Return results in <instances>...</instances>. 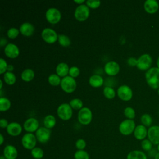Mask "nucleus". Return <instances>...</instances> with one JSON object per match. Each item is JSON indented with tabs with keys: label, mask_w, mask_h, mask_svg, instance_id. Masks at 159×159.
<instances>
[{
	"label": "nucleus",
	"mask_w": 159,
	"mask_h": 159,
	"mask_svg": "<svg viewBox=\"0 0 159 159\" xmlns=\"http://www.w3.org/2000/svg\"><path fill=\"white\" fill-rule=\"evenodd\" d=\"M0 82H1V84H0V88L1 89L2 88V80H0Z\"/></svg>",
	"instance_id": "864d4df0"
},
{
	"label": "nucleus",
	"mask_w": 159,
	"mask_h": 159,
	"mask_svg": "<svg viewBox=\"0 0 159 159\" xmlns=\"http://www.w3.org/2000/svg\"><path fill=\"white\" fill-rule=\"evenodd\" d=\"M157 67L159 68V57H158V58L157 60Z\"/></svg>",
	"instance_id": "603ef678"
},
{
	"label": "nucleus",
	"mask_w": 159,
	"mask_h": 159,
	"mask_svg": "<svg viewBox=\"0 0 159 159\" xmlns=\"http://www.w3.org/2000/svg\"><path fill=\"white\" fill-rule=\"evenodd\" d=\"M148 139L153 145L159 144V125H152L148 129Z\"/></svg>",
	"instance_id": "9b49d317"
},
{
	"label": "nucleus",
	"mask_w": 159,
	"mask_h": 159,
	"mask_svg": "<svg viewBox=\"0 0 159 159\" xmlns=\"http://www.w3.org/2000/svg\"><path fill=\"white\" fill-rule=\"evenodd\" d=\"M86 4L89 7L91 8H96L100 5L101 1L96 0H88L86 1Z\"/></svg>",
	"instance_id": "a19ab883"
},
{
	"label": "nucleus",
	"mask_w": 159,
	"mask_h": 159,
	"mask_svg": "<svg viewBox=\"0 0 159 159\" xmlns=\"http://www.w3.org/2000/svg\"><path fill=\"white\" fill-rule=\"evenodd\" d=\"M69 70L68 65L63 62L60 63L56 68L57 73L59 76H66L68 73H69Z\"/></svg>",
	"instance_id": "5701e85b"
},
{
	"label": "nucleus",
	"mask_w": 159,
	"mask_h": 159,
	"mask_svg": "<svg viewBox=\"0 0 159 159\" xmlns=\"http://www.w3.org/2000/svg\"><path fill=\"white\" fill-rule=\"evenodd\" d=\"M148 129L142 124L138 125L135 127L134 131V135L136 139L139 140H143L147 137Z\"/></svg>",
	"instance_id": "dca6fc26"
},
{
	"label": "nucleus",
	"mask_w": 159,
	"mask_h": 159,
	"mask_svg": "<svg viewBox=\"0 0 159 159\" xmlns=\"http://www.w3.org/2000/svg\"><path fill=\"white\" fill-rule=\"evenodd\" d=\"M78 121L83 125H88L92 119V112L88 107H83L78 112Z\"/></svg>",
	"instance_id": "0eeeda50"
},
{
	"label": "nucleus",
	"mask_w": 159,
	"mask_h": 159,
	"mask_svg": "<svg viewBox=\"0 0 159 159\" xmlns=\"http://www.w3.org/2000/svg\"><path fill=\"white\" fill-rule=\"evenodd\" d=\"M0 138H1V142H0V144L2 145L3 143V142H4V137H3V135L1 134H0Z\"/></svg>",
	"instance_id": "09e8293b"
},
{
	"label": "nucleus",
	"mask_w": 159,
	"mask_h": 159,
	"mask_svg": "<svg viewBox=\"0 0 159 159\" xmlns=\"http://www.w3.org/2000/svg\"><path fill=\"white\" fill-rule=\"evenodd\" d=\"M31 155L35 159H42L43 157V150L40 147H35L31 150Z\"/></svg>",
	"instance_id": "bb28decb"
},
{
	"label": "nucleus",
	"mask_w": 159,
	"mask_h": 159,
	"mask_svg": "<svg viewBox=\"0 0 159 159\" xmlns=\"http://www.w3.org/2000/svg\"><path fill=\"white\" fill-rule=\"evenodd\" d=\"M60 85L63 91L66 93H71L75 91L76 86V83L73 77L66 76L61 79Z\"/></svg>",
	"instance_id": "20e7f679"
},
{
	"label": "nucleus",
	"mask_w": 159,
	"mask_h": 159,
	"mask_svg": "<svg viewBox=\"0 0 159 159\" xmlns=\"http://www.w3.org/2000/svg\"><path fill=\"white\" fill-rule=\"evenodd\" d=\"M80 74V69L76 66H72L69 70V75L71 77H76Z\"/></svg>",
	"instance_id": "ea45409f"
},
{
	"label": "nucleus",
	"mask_w": 159,
	"mask_h": 159,
	"mask_svg": "<svg viewBox=\"0 0 159 159\" xmlns=\"http://www.w3.org/2000/svg\"><path fill=\"white\" fill-rule=\"evenodd\" d=\"M157 151L159 152V144H158V145H157Z\"/></svg>",
	"instance_id": "5fc2aeb1"
},
{
	"label": "nucleus",
	"mask_w": 159,
	"mask_h": 159,
	"mask_svg": "<svg viewBox=\"0 0 159 159\" xmlns=\"http://www.w3.org/2000/svg\"><path fill=\"white\" fill-rule=\"evenodd\" d=\"M75 159H89V155L87 152L84 150H78L74 154Z\"/></svg>",
	"instance_id": "2f4dec72"
},
{
	"label": "nucleus",
	"mask_w": 159,
	"mask_h": 159,
	"mask_svg": "<svg viewBox=\"0 0 159 159\" xmlns=\"http://www.w3.org/2000/svg\"><path fill=\"white\" fill-rule=\"evenodd\" d=\"M135 128V122L132 119H126L120 124L119 129L122 135H129L134 132Z\"/></svg>",
	"instance_id": "7ed1b4c3"
},
{
	"label": "nucleus",
	"mask_w": 159,
	"mask_h": 159,
	"mask_svg": "<svg viewBox=\"0 0 159 159\" xmlns=\"http://www.w3.org/2000/svg\"><path fill=\"white\" fill-rule=\"evenodd\" d=\"M7 65L3 58H0V73H3L7 70Z\"/></svg>",
	"instance_id": "79ce46f5"
},
{
	"label": "nucleus",
	"mask_w": 159,
	"mask_h": 159,
	"mask_svg": "<svg viewBox=\"0 0 159 159\" xmlns=\"http://www.w3.org/2000/svg\"><path fill=\"white\" fill-rule=\"evenodd\" d=\"M104 82L103 78L98 75H92L89 79V84L93 87H99L102 85Z\"/></svg>",
	"instance_id": "b1692460"
},
{
	"label": "nucleus",
	"mask_w": 159,
	"mask_h": 159,
	"mask_svg": "<svg viewBox=\"0 0 159 159\" xmlns=\"http://www.w3.org/2000/svg\"><path fill=\"white\" fill-rule=\"evenodd\" d=\"M37 138L32 133H27L22 138V145L27 150H32L35 147L37 143Z\"/></svg>",
	"instance_id": "39448f33"
},
{
	"label": "nucleus",
	"mask_w": 159,
	"mask_h": 159,
	"mask_svg": "<svg viewBox=\"0 0 159 159\" xmlns=\"http://www.w3.org/2000/svg\"><path fill=\"white\" fill-rule=\"evenodd\" d=\"M74 1L75 2H77V3H79V4H81L83 3V2H84V0H80V1H78V0H74Z\"/></svg>",
	"instance_id": "8fccbe9b"
},
{
	"label": "nucleus",
	"mask_w": 159,
	"mask_h": 159,
	"mask_svg": "<svg viewBox=\"0 0 159 159\" xmlns=\"http://www.w3.org/2000/svg\"><path fill=\"white\" fill-rule=\"evenodd\" d=\"M19 33V30L15 27H11L7 30V36L11 39H14L16 37Z\"/></svg>",
	"instance_id": "4c0bfd02"
},
{
	"label": "nucleus",
	"mask_w": 159,
	"mask_h": 159,
	"mask_svg": "<svg viewBox=\"0 0 159 159\" xmlns=\"http://www.w3.org/2000/svg\"><path fill=\"white\" fill-rule=\"evenodd\" d=\"M103 93L104 96L108 99H112L115 96V91L110 86L104 87Z\"/></svg>",
	"instance_id": "f704fd0d"
},
{
	"label": "nucleus",
	"mask_w": 159,
	"mask_h": 159,
	"mask_svg": "<svg viewBox=\"0 0 159 159\" xmlns=\"http://www.w3.org/2000/svg\"><path fill=\"white\" fill-rule=\"evenodd\" d=\"M5 54L10 58H14L18 56L19 53V50L17 45L14 43H10L6 45L4 49Z\"/></svg>",
	"instance_id": "6ab92c4d"
},
{
	"label": "nucleus",
	"mask_w": 159,
	"mask_h": 159,
	"mask_svg": "<svg viewBox=\"0 0 159 159\" xmlns=\"http://www.w3.org/2000/svg\"><path fill=\"white\" fill-rule=\"evenodd\" d=\"M4 80L7 84L12 85L16 82V78L15 75L13 73L7 71V72H6L4 75Z\"/></svg>",
	"instance_id": "cd10ccee"
},
{
	"label": "nucleus",
	"mask_w": 159,
	"mask_h": 159,
	"mask_svg": "<svg viewBox=\"0 0 159 159\" xmlns=\"http://www.w3.org/2000/svg\"><path fill=\"white\" fill-rule=\"evenodd\" d=\"M145 80L148 85L152 89L159 88V68L152 67L145 73Z\"/></svg>",
	"instance_id": "f257e3e1"
},
{
	"label": "nucleus",
	"mask_w": 159,
	"mask_h": 159,
	"mask_svg": "<svg viewBox=\"0 0 159 159\" xmlns=\"http://www.w3.org/2000/svg\"><path fill=\"white\" fill-rule=\"evenodd\" d=\"M24 128L29 133L37 131L39 129V122L35 118H29L24 123Z\"/></svg>",
	"instance_id": "4468645a"
},
{
	"label": "nucleus",
	"mask_w": 159,
	"mask_h": 159,
	"mask_svg": "<svg viewBox=\"0 0 159 159\" xmlns=\"http://www.w3.org/2000/svg\"><path fill=\"white\" fill-rule=\"evenodd\" d=\"M141 147L143 149V150L148 152L153 148V143L148 139H145L142 140Z\"/></svg>",
	"instance_id": "72a5a7b5"
},
{
	"label": "nucleus",
	"mask_w": 159,
	"mask_h": 159,
	"mask_svg": "<svg viewBox=\"0 0 159 159\" xmlns=\"http://www.w3.org/2000/svg\"><path fill=\"white\" fill-rule=\"evenodd\" d=\"M58 40L59 43L63 47H68L70 45L71 41L70 38L64 34H60L58 35Z\"/></svg>",
	"instance_id": "c756f323"
},
{
	"label": "nucleus",
	"mask_w": 159,
	"mask_h": 159,
	"mask_svg": "<svg viewBox=\"0 0 159 159\" xmlns=\"http://www.w3.org/2000/svg\"><path fill=\"white\" fill-rule=\"evenodd\" d=\"M153 158L154 159H159V152H158L157 153V154L155 155V156Z\"/></svg>",
	"instance_id": "3c124183"
},
{
	"label": "nucleus",
	"mask_w": 159,
	"mask_h": 159,
	"mask_svg": "<svg viewBox=\"0 0 159 159\" xmlns=\"http://www.w3.org/2000/svg\"><path fill=\"white\" fill-rule=\"evenodd\" d=\"M22 79L25 81H30L34 77V71L30 68L24 70L21 74Z\"/></svg>",
	"instance_id": "a878e982"
},
{
	"label": "nucleus",
	"mask_w": 159,
	"mask_h": 159,
	"mask_svg": "<svg viewBox=\"0 0 159 159\" xmlns=\"http://www.w3.org/2000/svg\"><path fill=\"white\" fill-rule=\"evenodd\" d=\"M55 118L52 115H47V116L45 117L43 119V124L45 127L48 129L53 127L55 125Z\"/></svg>",
	"instance_id": "393cba45"
},
{
	"label": "nucleus",
	"mask_w": 159,
	"mask_h": 159,
	"mask_svg": "<svg viewBox=\"0 0 159 159\" xmlns=\"http://www.w3.org/2000/svg\"><path fill=\"white\" fill-rule=\"evenodd\" d=\"M43 39L47 43H52L58 39V35L56 32L50 28H45L42 32Z\"/></svg>",
	"instance_id": "ddd939ff"
},
{
	"label": "nucleus",
	"mask_w": 159,
	"mask_h": 159,
	"mask_svg": "<svg viewBox=\"0 0 159 159\" xmlns=\"http://www.w3.org/2000/svg\"><path fill=\"white\" fill-rule=\"evenodd\" d=\"M120 70L119 65L114 61H110L106 63L104 65V71L105 72L111 76L115 75L118 73Z\"/></svg>",
	"instance_id": "2eb2a0df"
},
{
	"label": "nucleus",
	"mask_w": 159,
	"mask_h": 159,
	"mask_svg": "<svg viewBox=\"0 0 159 159\" xmlns=\"http://www.w3.org/2000/svg\"><path fill=\"white\" fill-rule=\"evenodd\" d=\"M117 94L120 99L127 101L131 99L132 97V91L131 88L127 85H122L117 89Z\"/></svg>",
	"instance_id": "f8f14e48"
},
{
	"label": "nucleus",
	"mask_w": 159,
	"mask_h": 159,
	"mask_svg": "<svg viewBox=\"0 0 159 159\" xmlns=\"http://www.w3.org/2000/svg\"><path fill=\"white\" fill-rule=\"evenodd\" d=\"M9 125L7 120H6L5 119H1L0 120V127L2 128H5L7 127V125Z\"/></svg>",
	"instance_id": "c03bdc74"
},
{
	"label": "nucleus",
	"mask_w": 159,
	"mask_h": 159,
	"mask_svg": "<svg viewBox=\"0 0 159 159\" xmlns=\"http://www.w3.org/2000/svg\"><path fill=\"white\" fill-rule=\"evenodd\" d=\"M144 9L149 14H154L159 8L158 2L156 0H147L144 2Z\"/></svg>",
	"instance_id": "a211bd4d"
},
{
	"label": "nucleus",
	"mask_w": 159,
	"mask_h": 159,
	"mask_svg": "<svg viewBox=\"0 0 159 159\" xmlns=\"http://www.w3.org/2000/svg\"><path fill=\"white\" fill-rule=\"evenodd\" d=\"M22 127L17 122H11L7 125L6 130L8 134L12 136H17L22 132Z\"/></svg>",
	"instance_id": "aec40b11"
},
{
	"label": "nucleus",
	"mask_w": 159,
	"mask_h": 159,
	"mask_svg": "<svg viewBox=\"0 0 159 159\" xmlns=\"http://www.w3.org/2000/svg\"><path fill=\"white\" fill-rule=\"evenodd\" d=\"M141 122L142 125L147 127H151L152 123V118L151 116L148 114H144L141 116L140 118Z\"/></svg>",
	"instance_id": "7c9ffc66"
},
{
	"label": "nucleus",
	"mask_w": 159,
	"mask_h": 159,
	"mask_svg": "<svg viewBox=\"0 0 159 159\" xmlns=\"http://www.w3.org/2000/svg\"><path fill=\"white\" fill-rule=\"evenodd\" d=\"M72 109L70 104L63 103L60 104L57 109V114L60 118L66 120L71 118L72 116Z\"/></svg>",
	"instance_id": "423d86ee"
},
{
	"label": "nucleus",
	"mask_w": 159,
	"mask_h": 159,
	"mask_svg": "<svg viewBox=\"0 0 159 159\" xmlns=\"http://www.w3.org/2000/svg\"><path fill=\"white\" fill-rule=\"evenodd\" d=\"M11 107V102L10 101L4 97L0 98V111H6L8 110Z\"/></svg>",
	"instance_id": "c85d7f7f"
},
{
	"label": "nucleus",
	"mask_w": 159,
	"mask_h": 159,
	"mask_svg": "<svg viewBox=\"0 0 159 159\" xmlns=\"http://www.w3.org/2000/svg\"><path fill=\"white\" fill-rule=\"evenodd\" d=\"M13 70H14V66H13V65H7V70H8V71L11 72Z\"/></svg>",
	"instance_id": "49530a36"
},
{
	"label": "nucleus",
	"mask_w": 159,
	"mask_h": 159,
	"mask_svg": "<svg viewBox=\"0 0 159 159\" xmlns=\"http://www.w3.org/2000/svg\"><path fill=\"white\" fill-rule=\"evenodd\" d=\"M89 15V9L88 7L84 4H80L75 9V17L80 21H83L86 20Z\"/></svg>",
	"instance_id": "6e6552de"
},
{
	"label": "nucleus",
	"mask_w": 159,
	"mask_h": 159,
	"mask_svg": "<svg viewBox=\"0 0 159 159\" xmlns=\"http://www.w3.org/2000/svg\"><path fill=\"white\" fill-rule=\"evenodd\" d=\"M7 42V40L6 39H3V38H1V46L2 47L4 45H5Z\"/></svg>",
	"instance_id": "de8ad7c7"
},
{
	"label": "nucleus",
	"mask_w": 159,
	"mask_h": 159,
	"mask_svg": "<svg viewBox=\"0 0 159 159\" xmlns=\"http://www.w3.org/2000/svg\"><path fill=\"white\" fill-rule=\"evenodd\" d=\"M17 155V150L14 146L7 145L4 148L3 156L6 159H16Z\"/></svg>",
	"instance_id": "f3484780"
},
{
	"label": "nucleus",
	"mask_w": 159,
	"mask_h": 159,
	"mask_svg": "<svg viewBox=\"0 0 159 159\" xmlns=\"http://www.w3.org/2000/svg\"><path fill=\"white\" fill-rule=\"evenodd\" d=\"M61 79L58 75L52 74L48 78V81L49 83L53 86H57L61 83Z\"/></svg>",
	"instance_id": "473e14b6"
},
{
	"label": "nucleus",
	"mask_w": 159,
	"mask_h": 159,
	"mask_svg": "<svg viewBox=\"0 0 159 159\" xmlns=\"http://www.w3.org/2000/svg\"><path fill=\"white\" fill-rule=\"evenodd\" d=\"M20 32L25 36H30L34 32V27L30 22H24L20 26Z\"/></svg>",
	"instance_id": "412c9836"
},
{
	"label": "nucleus",
	"mask_w": 159,
	"mask_h": 159,
	"mask_svg": "<svg viewBox=\"0 0 159 159\" xmlns=\"http://www.w3.org/2000/svg\"><path fill=\"white\" fill-rule=\"evenodd\" d=\"M50 130L45 127H39L35 132L37 140L42 143H45L48 141L50 137Z\"/></svg>",
	"instance_id": "1a4fd4ad"
},
{
	"label": "nucleus",
	"mask_w": 159,
	"mask_h": 159,
	"mask_svg": "<svg viewBox=\"0 0 159 159\" xmlns=\"http://www.w3.org/2000/svg\"><path fill=\"white\" fill-rule=\"evenodd\" d=\"M158 152L157 150L155 149V148H152V150H150L149 152H148V155L150 157H152L154 158V157L155 156V155L157 154V153Z\"/></svg>",
	"instance_id": "a18cd8bd"
},
{
	"label": "nucleus",
	"mask_w": 159,
	"mask_h": 159,
	"mask_svg": "<svg viewBox=\"0 0 159 159\" xmlns=\"http://www.w3.org/2000/svg\"><path fill=\"white\" fill-rule=\"evenodd\" d=\"M158 95H159V88L158 89Z\"/></svg>",
	"instance_id": "6e6d98bb"
},
{
	"label": "nucleus",
	"mask_w": 159,
	"mask_h": 159,
	"mask_svg": "<svg viewBox=\"0 0 159 159\" xmlns=\"http://www.w3.org/2000/svg\"><path fill=\"white\" fill-rule=\"evenodd\" d=\"M45 16L47 20L52 24L57 23L61 19V13L60 11L55 7H51L47 9Z\"/></svg>",
	"instance_id": "9d476101"
},
{
	"label": "nucleus",
	"mask_w": 159,
	"mask_h": 159,
	"mask_svg": "<svg viewBox=\"0 0 159 159\" xmlns=\"http://www.w3.org/2000/svg\"><path fill=\"white\" fill-rule=\"evenodd\" d=\"M75 145L78 150H84V148L86 147V142L84 140H83L82 139H80L77 140V141L76 142Z\"/></svg>",
	"instance_id": "58836bf2"
},
{
	"label": "nucleus",
	"mask_w": 159,
	"mask_h": 159,
	"mask_svg": "<svg viewBox=\"0 0 159 159\" xmlns=\"http://www.w3.org/2000/svg\"><path fill=\"white\" fill-rule=\"evenodd\" d=\"M152 63V58L148 53H144L140 55L137 59V67L142 71L148 70L151 68Z\"/></svg>",
	"instance_id": "f03ea898"
},
{
	"label": "nucleus",
	"mask_w": 159,
	"mask_h": 159,
	"mask_svg": "<svg viewBox=\"0 0 159 159\" xmlns=\"http://www.w3.org/2000/svg\"><path fill=\"white\" fill-rule=\"evenodd\" d=\"M124 114L129 119H132L135 116V111L131 107H127L124 109Z\"/></svg>",
	"instance_id": "e433bc0d"
},
{
	"label": "nucleus",
	"mask_w": 159,
	"mask_h": 159,
	"mask_svg": "<svg viewBox=\"0 0 159 159\" xmlns=\"http://www.w3.org/2000/svg\"><path fill=\"white\" fill-rule=\"evenodd\" d=\"M70 105L75 109H81L83 106V102L81 99L78 98L73 99L70 101Z\"/></svg>",
	"instance_id": "c9c22d12"
},
{
	"label": "nucleus",
	"mask_w": 159,
	"mask_h": 159,
	"mask_svg": "<svg viewBox=\"0 0 159 159\" xmlns=\"http://www.w3.org/2000/svg\"><path fill=\"white\" fill-rule=\"evenodd\" d=\"M127 63L130 66H137V59H136L134 57H130L128 58L127 60Z\"/></svg>",
	"instance_id": "37998d69"
},
{
	"label": "nucleus",
	"mask_w": 159,
	"mask_h": 159,
	"mask_svg": "<svg viewBox=\"0 0 159 159\" xmlns=\"http://www.w3.org/2000/svg\"><path fill=\"white\" fill-rule=\"evenodd\" d=\"M126 159H147V155L142 150H134L127 154Z\"/></svg>",
	"instance_id": "4be33fe9"
}]
</instances>
